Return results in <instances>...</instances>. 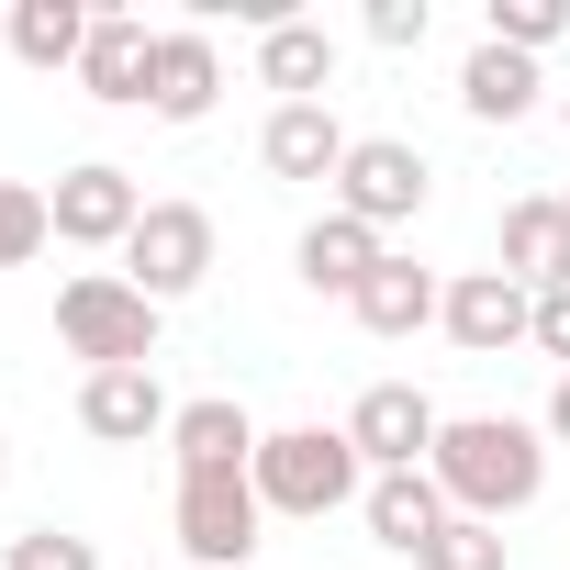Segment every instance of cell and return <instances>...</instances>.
Masks as SVG:
<instances>
[{"label": "cell", "mask_w": 570, "mask_h": 570, "mask_svg": "<svg viewBox=\"0 0 570 570\" xmlns=\"http://www.w3.org/2000/svg\"><path fill=\"white\" fill-rule=\"evenodd\" d=\"M425 470H436L448 514L503 525V514H525L548 492V425H525V414H448V436H436Z\"/></svg>", "instance_id": "6da1fadb"}, {"label": "cell", "mask_w": 570, "mask_h": 570, "mask_svg": "<svg viewBox=\"0 0 570 570\" xmlns=\"http://www.w3.org/2000/svg\"><path fill=\"white\" fill-rule=\"evenodd\" d=\"M246 481H257V503H268V514L325 525L336 503H358V492H370V459L347 448V425H268Z\"/></svg>", "instance_id": "7a4b0ae2"}, {"label": "cell", "mask_w": 570, "mask_h": 570, "mask_svg": "<svg viewBox=\"0 0 570 570\" xmlns=\"http://www.w3.org/2000/svg\"><path fill=\"white\" fill-rule=\"evenodd\" d=\"M157 303L135 292L124 268H79L68 292H57V347L90 358V370H157Z\"/></svg>", "instance_id": "3957f363"}, {"label": "cell", "mask_w": 570, "mask_h": 570, "mask_svg": "<svg viewBox=\"0 0 570 570\" xmlns=\"http://www.w3.org/2000/svg\"><path fill=\"white\" fill-rule=\"evenodd\" d=\"M168 525H179V570H246V559H257L268 503H257V481H246V470H190V481H179V503H168Z\"/></svg>", "instance_id": "277c9868"}, {"label": "cell", "mask_w": 570, "mask_h": 570, "mask_svg": "<svg viewBox=\"0 0 570 570\" xmlns=\"http://www.w3.org/2000/svg\"><path fill=\"white\" fill-rule=\"evenodd\" d=\"M124 279L168 314V303H190L202 279H213V213L202 202H146V224L124 235Z\"/></svg>", "instance_id": "5b68a950"}, {"label": "cell", "mask_w": 570, "mask_h": 570, "mask_svg": "<svg viewBox=\"0 0 570 570\" xmlns=\"http://www.w3.org/2000/svg\"><path fill=\"white\" fill-rule=\"evenodd\" d=\"M425 202H436V168H425L414 135H358V146H347V168H336V213H358L370 235H392V224H414Z\"/></svg>", "instance_id": "8992f818"}, {"label": "cell", "mask_w": 570, "mask_h": 570, "mask_svg": "<svg viewBox=\"0 0 570 570\" xmlns=\"http://www.w3.org/2000/svg\"><path fill=\"white\" fill-rule=\"evenodd\" d=\"M46 213H57V246H79V257H124V235L146 224V190H135V168L79 157V168L46 190Z\"/></svg>", "instance_id": "52a82bcc"}, {"label": "cell", "mask_w": 570, "mask_h": 570, "mask_svg": "<svg viewBox=\"0 0 570 570\" xmlns=\"http://www.w3.org/2000/svg\"><path fill=\"white\" fill-rule=\"evenodd\" d=\"M436 436H448V414H436L414 381H370V392L347 403V448L370 459V481H381V470H425Z\"/></svg>", "instance_id": "ba28073f"}, {"label": "cell", "mask_w": 570, "mask_h": 570, "mask_svg": "<svg viewBox=\"0 0 570 570\" xmlns=\"http://www.w3.org/2000/svg\"><path fill=\"white\" fill-rule=\"evenodd\" d=\"M213 101H224V46H213V23H157L146 112H157V124H213Z\"/></svg>", "instance_id": "9c48e42d"}, {"label": "cell", "mask_w": 570, "mask_h": 570, "mask_svg": "<svg viewBox=\"0 0 570 570\" xmlns=\"http://www.w3.org/2000/svg\"><path fill=\"white\" fill-rule=\"evenodd\" d=\"M436 325H448L470 358H503V347H537V292H525V279H503V268H459Z\"/></svg>", "instance_id": "30bf717a"}, {"label": "cell", "mask_w": 570, "mask_h": 570, "mask_svg": "<svg viewBox=\"0 0 570 570\" xmlns=\"http://www.w3.org/2000/svg\"><path fill=\"white\" fill-rule=\"evenodd\" d=\"M347 124H336V101H268V124H257V168L268 179H325L336 190V168H347Z\"/></svg>", "instance_id": "8fae6325"}, {"label": "cell", "mask_w": 570, "mask_h": 570, "mask_svg": "<svg viewBox=\"0 0 570 570\" xmlns=\"http://www.w3.org/2000/svg\"><path fill=\"white\" fill-rule=\"evenodd\" d=\"M381 257H392V235H370V224H358V213H336V202H325V213L303 224V246H292L303 292H325V303H358Z\"/></svg>", "instance_id": "7c38bea8"}, {"label": "cell", "mask_w": 570, "mask_h": 570, "mask_svg": "<svg viewBox=\"0 0 570 570\" xmlns=\"http://www.w3.org/2000/svg\"><path fill=\"white\" fill-rule=\"evenodd\" d=\"M492 268L525 279V292H559V279H570V213H559V190L503 202V224H492Z\"/></svg>", "instance_id": "4fadbf2b"}, {"label": "cell", "mask_w": 570, "mask_h": 570, "mask_svg": "<svg viewBox=\"0 0 570 570\" xmlns=\"http://www.w3.org/2000/svg\"><path fill=\"white\" fill-rule=\"evenodd\" d=\"M79 425H90L101 448H146V436L179 425V403H168L157 370H90V381H79Z\"/></svg>", "instance_id": "5bb4252c"}, {"label": "cell", "mask_w": 570, "mask_h": 570, "mask_svg": "<svg viewBox=\"0 0 570 570\" xmlns=\"http://www.w3.org/2000/svg\"><path fill=\"white\" fill-rule=\"evenodd\" d=\"M146 57H157V23H146V12H90L79 90H90V101H112V112H146Z\"/></svg>", "instance_id": "9a60e30c"}, {"label": "cell", "mask_w": 570, "mask_h": 570, "mask_svg": "<svg viewBox=\"0 0 570 570\" xmlns=\"http://www.w3.org/2000/svg\"><path fill=\"white\" fill-rule=\"evenodd\" d=\"M257 414L235 403V392H202V403H179V425H168V459H179V481L190 470H257Z\"/></svg>", "instance_id": "2e32d148"}, {"label": "cell", "mask_w": 570, "mask_h": 570, "mask_svg": "<svg viewBox=\"0 0 570 570\" xmlns=\"http://www.w3.org/2000/svg\"><path fill=\"white\" fill-rule=\"evenodd\" d=\"M347 314H358V325H370V336H392V347H403V336H425V325H436V314H448V279H436V268H414V257H403V246H392V257H381V268H370V292H358V303H347Z\"/></svg>", "instance_id": "e0dca14e"}, {"label": "cell", "mask_w": 570, "mask_h": 570, "mask_svg": "<svg viewBox=\"0 0 570 570\" xmlns=\"http://www.w3.org/2000/svg\"><path fill=\"white\" fill-rule=\"evenodd\" d=\"M358 514H370V537H381L392 559H425V537L448 525V492H436V470H381V481L358 492Z\"/></svg>", "instance_id": "ac0fdd59"}, {"label": "cell", "mask_w": 570, "mask_h": 570, "mask_svg": "<svg viewBox=\"0 0 570 570\" xmlns=\"http://www.w3.org/2000/svg\"><path fill=\"white\" fill-rule=\"evenodd\" d=\"M257 90H279V101H336V35L325 23H268L257 35Z\"/></svg>", "instance_id": "d6986e66"}, {"label": "cell", "mask_w": 570, "mask_h": 570, "mask_svg": "<svg viewBox=\"0 0 570 570\" xmlns=\"http://www.w3.org/2000/svg\"><path fill=\"white\" fill-rule=\"evenodd\" d=\"M537 90H548V79H537V57H514V46H492V35H481V46H470V68H459V112H470V124H525V112H537Z\"/></svg>", "instance_id": "ffe728a7"}, {"label": "cell", "mask_w": 570, "mask_h": 570, "mask_svg": "<svg viewBox=\"0 0 570 570\" xmlns=\"http://www.w3.org/2000/svg\"><path fill=\"white\" fill-rule=\"evenodd\" d=\"M12 57L35 68V79H79V57H90V0H12Z\"/></svg>", "instance_id": "44dd1931"}, {"label": "cell", "mask_w": 570, "mask_h": 570, "mask_svg": "<svg viewBox=\"0 0 570 570\" xmlns=\"http://www.w3.org/2000/svg\"><path fill=\"white\" fill-rule=\"evenodd\" d=\"M57 246V213H46V190L35 179H0V268H35Z\"/></svg>", "instance_id": "7402d4cb"}, {"label": "cell", "mask_w": 570, "mask_h": 570, "mask_svg": "<svg viewBox=\"0 0 570 570\" xmlns=\"http://www.w3.org/2000/svg\"><path fill=\"white\" fill-rule=\"evenodd\" d=\"M481 35H492V46H514V57H548V46L570 35V0H492Z\"/></svg>", "instance_id": "603a6c76"}, {"label": "cell", "mask_w": 570, "mask_h": 570, "mask_svg": "<svg viewBox=\"0 0 570 570\" xmlns=\"http://www.w3.org/2000/svg\"><path fill=\"white\" fill-rule=\"evenodd\" d=\"M414 570H503V525H481V514H448L436 537H425V559Z\"/></svg>", "instance_id": "cb8c5ba5"}, {"label": "cell", "mask_w": 570, "mask_h": 570, "mask_svg": "<svg viewBox=\"0 0 570 570\" xmlns=\"http://www.w3.org/2000/svg\"><path fill=\"white\" fill-rule=\"evenodd\" d=\"M0 570H101V548L68 537V525H23L12 548H0Z\"/></svg>", "instance_id": "d4e9b609"}, {"label": "cell", "mask_w": 570, "mask_h": 570, "mask_svg": "<svg viewBox=\"0 0 570 570\" xmlns=\"http://www.w3.org/2000/svg\"><path fill=\"white\" fill-rule=\"evenodd\" d=\"M425 23H436L425 0H370V46H392V57H414V46H425Z\"/></svg>", "instance_id": "484cf974"}, {"label": "cell", "mask_w": 570, "mask_h": 570, "mask_svg": "<svg viewBox=\"0 0 570 570\" xmlns=\"http://www.w3.org/2000/svg\"><path fill=\"white\" fill-rule=\"evenodd\" d=\"M537 347L570 370V279H559V292H537Z\"/></svg>", "instance_id": "4316f807"}, {"label": "cell", "mask_w": 570, "mask_h": 570, "mask_svg": "<svg viewBox=\"0 0 570 570\" xmlns=\"http://www.w3.org/2000/svg\"><path fill=\"white\" fill-rule=\"evenodd\" d=\"M548 448H570V370H559V392H548Z\"/></svg>", "instance_id": "83f0119b"}, {"label": "cell", "mask_w": 570, "mask_h": 570, "mask_svg": "<svg viewBox=\"0 0 570 570\" xmlns=\"http://www.w3.org/2000/svg\"><path fill=\"white\" fill-rule=\"evenodd\" d=\"M0 481H12V436H0Z\"/></svg>", "instance_id": "f1b7e54d"}, {"label": "cell", "mask_w": 570, "mask_h": 570, "mask_svg": "<svg viewBox=\"0 0 570 570\" xmlns=\"http://www.w3.org/2000/svg\"><path fill=\"white\" fill-rule=\"evenodd\" d=\"M559 124H570V90H559Z\"/></svg>", "instance_id": "f546056e"}, {"label": "cell", "mask_w": 570, "mask_h": 570, "mask_svg": "<svg viewBox=\"0 0 570 570\" xmlns=\"http://www.w3.org/2000/svg\"><path fill=\"white\" fill-rule=\"evenodd\" d=\"M559 213H570V190H559Z\"/></svg>", "instance_id": "4dcf8cb0"}]
</instances>
